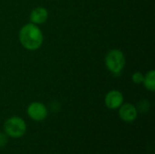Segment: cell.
Masks as SVG:
<instances>
[{"mask_svg":"<svg viewBox=\"0 0 155 154\" xmlns=\"http://www.w3.org/2000/svg\"><path fill=\"white\" fill-rule=\"evenodd\" d=\"M143 84L144 85V87L151 92H154L155 91V71L154 70H151L149 71L143 78Z\"/></svg>","mask_w":155,"mask_h":154,"instance_id":"cell-8","label":"cell"},{"mask_svg":"<svg viewBox=\"0 0 155 154\" xmlns=\"http://www.w3.org/2000/svg\"><path fill=\"white\" fill-rule=\"evenodd\" d=\"M118 109L119 117L125 123H133L138 116L137 108L132 103H123Z\"/></svg>","mask_w":155,"mask_h":154,"instance_id":"cell-6","label":"cell"},{"mask_svg":"<svg viewBox=\"0 0 155 154\" xmlns=\"http://www.w3.org/2000/svg\"><path fill=\"white\" fill-rule=\"evenodd\" d=\"M149 108H150V103L148 101H142L139 103V105H138V109L137 111H140L142 113H145L147 111H149Z\"/></svg>","mask_w":155,"mask_h":154,"instance_id":"cell-10","label":"cell"},{"mask_svg":"<svg viewBox=\"0 0 155 154\" xmlns=\"http://www.w3.org/2000/svg\"><path fill=\"white\" fill-rule=\"evenodd\" d=\"M27 114L32 120L35 122H42L46 119L48 110L44 103L40 102H33L27 107Z\"/></svg>","mask_w":155,"mask_h":154,"instance_id":"cell-4","label":"cell"},{"mask_svg":"<svg viewBox=\"0 0 155 154\" xmlns=\"http://www.w3.org/2000/svg\"><path fill=\"white\" fill-rule=\"evenodd\" d=\"M8 142V136L5 133H0V149L4 148Z\"/></svg>","mask_w":155,"mask_h":154,"instance_id":"cell-11","label":"cell"},{"mask_svg":"<svg viewBox=\"0 0 155 154\" xmlns=\"http://www.w3.org/2000/svg\"><path fill=\"white\" fill-rule=\"evenodd\" d=\"M4 131L8 137L18 139L25 134L26 123L21 117L12 116L5 122Z\"/></svg>","mask_w":155,"mask_h":154,"instance_id":"cell-2","label":"cell"},{"mask_svg":"<svg viewBox=\"0 0 155 154\" xmlns=\"http://www.w3.org/2000/svg\"><path fill=\"white\" fill-rule=\"evenodd\" d=\"M107 69L113 74H120L125 66V56L119 49L110 50L104 59Z\"/></svg>","mask_w":155,"mask_h":154,"instance_id":"cell-3","label":"cell"},{"mask_svg":"<svg viewBox=\"0 0 155 154\" xmlns=\"http://www.w3.org/2000/svg\"><path fill=\"white\" fill-rule=\"evenodd\" d=\"M104 103L107 108L111 110H116L124 103V95L118 90H112L106 93Z\"/></svg>","mask_w":155,"mask_h":154,"instance_id":"cell-5","label":"cell"},{"mask_svg":"<svg viewBox=\"0 0 155 154\" xmlns=\"http://www.w3.org/2000/svg\"><path fill=\"white\" fill-rule=\"evenodd\" d=\"M48 18V11L43 7L38 6L32 10L30 14V21L35 25H42L44 24Z\"/></svg>","mask_w":155,"mask_h":154,"instance_id":"cell-7","label":"cell"},{"mask_svg":"<svg viewBox=\"0 0 155 154\" xmlns=\"http://www.w3.org/2000/svg\"><path fill=\"white\" fill-rule=\"evenodd\" d=\"M19 41L24 48L35 51L41 47L44 42V35L37 25L29 23L22 26L19 31Z\"/></svg>","mask_w":155,"mask_h":154,"instance_id":"cell-1","label":"cell"},{"mask_svg":"<svg viewBox=\"0 0 155 154\" xmlns=\"http://www.w3.org/2000/svg\"><path fill=\"white\" fill-rule=\"evenodd\" d=\"M143 78H144V75L141 72H135L132 75V80L134 84H143Z\"/></svg>","mask_w":155,"mask_h":154,"instance_id":"cell-9","label":"cell"}]
</instances>
